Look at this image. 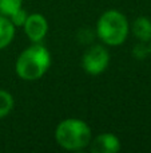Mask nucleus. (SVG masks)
Returning <instances> with one entry per match:
<instances>
[{
    "label": "nucleus",
    "instance_id": "nucleus-6",
    "mask_svg": "<svg viewBox=\"0 0 151 153\" xmlns=\"http://www.w3.org/2000/svg\"><path fill=\"white\" fill-rule=\"evenodd\" d=\"M90 144L94 153H115L120 149L119 138L112 133H102Z\"/></svg>",
    "mask_w": 151,
    "mask_h": 153
},
{
    "label": "nucleus",
    "instance_id": "nucleus-8",
    "mask_svg": "<svg viewBox=\"0 0 151 153\" xmlns=\"http://www.w3.org/2000/svg\"><path fill=\"white\" fill-rule=\"evenodd\" d=\"M15 36V26L8 16L0 13V50L5 48Z\"/></svg>",
    "mask_w": 151,
    "mask_h": 153
},
{
    "label": "nucleus",
    "instance_id": "nucleus-1",
    "mask_svg": "<svg viewBox=\"0 0 151 153\" xmlns=\"http://www.w3.org/2000/svg\"><path fill=\"white\" fill-rule=\"evenodd\" d=\"M51 66L50 51L42 43H34L19 55L15 65L16 74L24 81H36Z\"/></svg>",
    "mask_w": 151,
    "mask_h": 153
},
{
    "label": "nucleus",
    "instance_id": "nucleus-5",
    "mask_svg": "<svg viewBox=\"0 0 151 153\" xmlns=\"http://www.w3.org/2000/svg\"><path fill=\"white\" fill-rule=\"evenodd\" d=\"M24 31L28 39L32 43H39L44 39L48 31L47 19L40 13H32L27 16V20L24 23Z\"/></svg>",
    "mask_w": 151,
    "mask_h": 153
},
{
    "label": "nucleus",
    "instance_id": "nucleus-9",
    "mask_svg": "<svg viewBox=\"0 0 151 153\" xmlns=\"http://www.w3.org/2000/svg\"><path fill=\"white\" fill-rule=\"evenodd\" d=\"M13 97L11 93H8L7 90L0 89V118L8 116L13 109Z\"/></svg>",
    "mask_w": 151,
    "mask_h": 153
},
{
    "label": "nucleus",
    "instance_id": "nucleus-11",
    "mask_svg": "<svg viewBox=\"0 0 151 153\" xmlns=\"http://www.w3.org/2000/svg\"><path fill=\"white\" fill-rule=\"evenodd\" d=\"M27 16H28V13L26 12V10L20 8V10H18L15 13H12V15L10 16V19L15 27H21V26H24V23H26Z\"/></svg>",
    "mask_w": 151,
    "mask_h": 153
},
{
    "label": "nucleus",
    "instance_id": "nucleus-4",
    "mask_svg": "<svg viewBox=\"0 0 151 153\" xmlns=\"http://www.w3.org/2000/svg\"><path fill=\"white\" fill-rule=\"evenodd\" d=\"M110 63V54L104 46L95 45L87 48L82 58V66L86 73L98 75L107 69Z\"/></svg>",
    "mask_w": 151,
    "mask_h": 153
},
{
    "label": "nucleus",
    "instance_id": "nucleus-10",
    "mask_svg": "<svg viewBox=\"0 0 151 153\" xmlns=\"http://www.w3.org/2000/svg\"><path fill=\"white\" fill-rule=\"evenodd\" d=\"M23 0H0V13L10 18L12 13L21 8Z\"/></svg>",
    "mask_w": 151,
    "mask_h": 153
},
{
    "label": "nucleus",
    "instance_id": "nucleus-3",
    "mask_svg": "<svg viewBox=\"0 0 151 153\" xmlns=\"http://www.w3.org/2000/svg\"><path fill=\"white\" fill-rule=\"evenodd\" d=\"M127 18L118 10L103 12L96 23V34L102 42L108 46H119L127 39L128 35Z\"/></svg>",
    "mask_w": 151,
    "mask_h": 153
},
{
    "label": "nucleus",
    "instance_id": "nucleus-12",
    "mask_svg": "<svg viewBox=\"0 0 151 153\" xmlns=\"http://www.w3.org/2000/svg\"><path fill=\"white\" fill-rule=\"evenodd\" d=\"M133 54L136 59H144L150 54V47L146 45H136L133 50Z\"/></svg>",
    "mask_w": 151,
    "mask_h": 153
},
{
    "label": "nucleus",
    "instance_id": "nucleus-7",
    "mask_svg": "<svg viewBox=\"0 0 151 153\" xmlns=\"http://www.w3.org/2000/svg\"><path fill=\"white\" fill-rule=\"evenodd\" d=\"M133 34L141 42L151 40V20L146 16H139L133 23Z\"/></svg>",
    "mask_w": 151,
    "mask_h": 153
},
{
    "label": "nucleus",
    "instance_id": "nucleus-13",
    "mask_svg": "<svg viewBox=\"0 0 151 153\" xmlns=\"http://www.w3.org/2000/svg\"><path fill=\"white\" fill-rule=\"evenodd\" d=\"M150 54H151V45H150Z\"/></svg>",
    "mask_w": 151,
    "mask_h": 153
},
{
    "label": "nucleus",
    "instance_id": "nucleus-2",
    "mask_svg": "<svg viewBox=\"0 0 151 153\" xmlns=\"http://www.w3.org/2000/svg\"><path fill=\"white\" fill-rule=\"evenodd\" d=\"M55 140L63 149L80 151L90 145L91 129L82 120L67 118L56 126Z\"/></svg>",
    "mask_w": 151,
    "mask_h": 153
}]
</instances>
